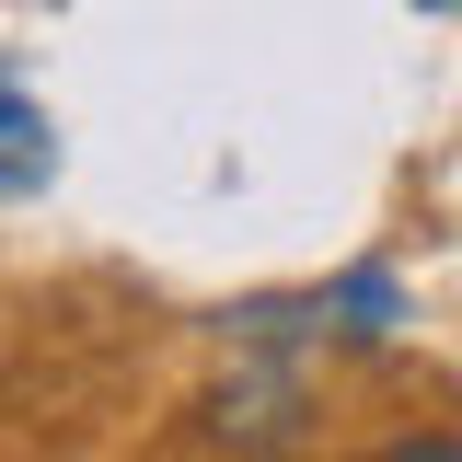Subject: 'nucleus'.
<instances>
[{"mask_svg":"<svg viewBox=\"0 0 462 462\" xmlns=\"http://www.w3.org/2000/svg\"><path fill=\"white\" fill-rule=\"evenodd\" d=\"M58 173V127H47V105L23 93V69L0 58V197H35Z\"/></svg>","mask_w":462,"mask_h":462,"instance_id":"f257e3e1","label":"nucleus"},{"mask_svg":"<svg viewBox=\"0 0 462 462\" xmlns=\"http://www.w3.org/2000/svg\"><path fill=\"white\" fill-rule=\"evenodd\" d=\"M346 462H462V428H393V439H370Z\"/></svg>","mask_w":462,"mask_h":462,"instance_id":"f03ea898","label":"nucleus"},{"mask_svg":"<svg viewBox=\"0 0 462 462\" xmlns=\"http://www.w3.org/2000/svg\"><path fill=\"white\" fill-rule=\"evenodd\" d=\"M416 12H462V0H416Z\"/></svg>","mask_w":462,"mask_h":462,"instance_id":"7ed1b4c3","label":"nucleus"}]
</instances>
